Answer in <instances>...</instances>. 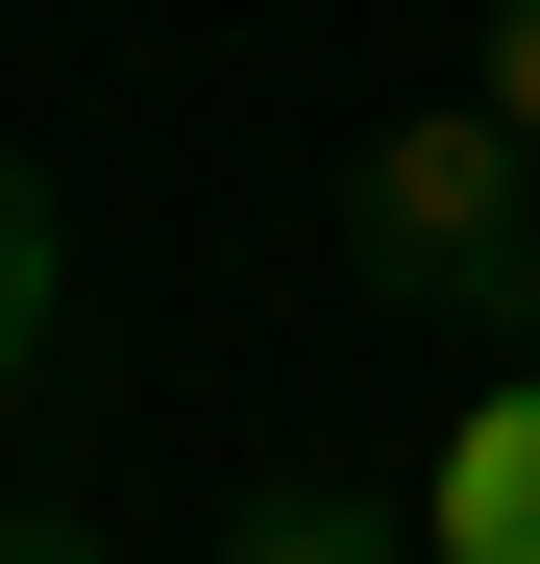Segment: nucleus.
<instances>
[{
    "instance_id": "nucleus-2",
    "label": "nucleus",
    "mask_w": 540,
    "mask_h": 564,
    "mask_svg": "<svg viewBox=\"0 0 540 564\" xmlns=\"http://www.w3.org/2000/svg\"><path fill=\"white\" fill-rule=\"evenodd\" d=\"M418 540H442V564H540V368H516V393H467V442H442Z\"/></svg>"
},
{
    "instance_id": "nucleus-3",
    "label": "nucleus",
    "mask_w": 540,
    "mask_h": 564,
    "mask_svg": "<svg viewBox=\"0 0 540 564\" xmlns=\"http://www.w3.org/2000/svg\"><path fill=\"white\" fill-rule=\"evenodd\" d=\"M222 564H418V516H393V491H320V466H270V491L222 516Z\"/></svg>"
},
{
    "instance_id": "nucleus-6",
    "label": "nucleus",
    "mask_w": 540,
    "mask_h": 564,
    "mask_svg": "<svg viewBox=\"0 0 540 564\" xmlns=\"http://www.w3.org/2000/svg\"><path fill=\"white\" fill-rule=\"evenodd\" d=\"M0 564H99V516H74V491H50V516H0Z\"/></svg>"
},
{
    "instance_id": "nucleus-1",
    "label": "nucleus",
    "mask_w": 540,
    "mask_h": 564,
    "mask_svg": "<svg viewBox=\"0 0 540 564\" xmlns=\"http://www.w3.org/2000/svg\"><path fill=\"white\" fill-rule=\"evenodd\" d=\"M344 246H369V295L540 344V148H516L492 99H442V123H369V172H344Z\"/></svg>"
},
{
    "instance_id": "nucleus-4",
    "label": "nucleus",
    "mask_w": 540,
    "mask_h": 564,
    "mask_svg": "<svg viewBox=\"0 0 540 564\" xmlns=\"http://www.w3.org/2000/svg\"><path fill=\"white\" fill-rule=\"evenodd\" d=\"M50 319H74V221H50V172L0 148V393L50 368Z\"/></svg>"
},
{
    "instance_id": "nucleus-5",
    "label": "nucleus",
    "mask_w": 540,
    "mask_h": 564,
    "mask_svg": "<svg viewBox=\"0 0 540 564\" xmlns=\"http://www.w3.org/2000/svg\"><path fill=\"white\" fill-rule=\"evenodd\" d=\"M492 123L540 148V0H492Z\"/></svg>"
}]
</instances>
